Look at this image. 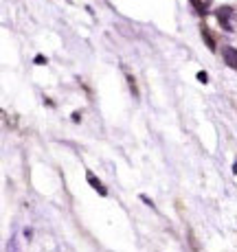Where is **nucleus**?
Masks as SVG:
<instances>
[{"mask_svg": "<svg viewBox=\"0 0 237 252\" xmlns=\"http://www.w3.org/2000/svg\"><path fill=\"white\" fill-rule=\"evenodd\" d=\"M222 57H224V62H226V66H229V68L237 70V48H233V46L222 48Z\"/></svg>", "mask_w": 237, "mask_h": 252, "instance_id": "f257e3e1", "label": "nucleus"}, {"mask_svg": "<svg viewBox=\"0 0 237 252\" xmlns=\"http://www.w3.org/2000/svg\"><path fill=\"white\" fill-rule=\"evenodd\" d=\"M200 33H202V40H204V44L209 46V51H215V48H217L215 35H213V31H211V29L206 27L204 22H202V27H200Z\"/></svg>", "mask_w": 237, "mask_h": 252, "instance_id": "f03ea898", "label": "nucleus"}, {"mask_svg": "<svg viewBox=\"0 0 237 252\" xmlns=\"http://www.w3.org/2000/svg\"><path fill=\"white\" fill-rule=\"evenodd\" d=\"M215 16H217V20H220L222 27H224L226 31H231V22H229V18L233 16V9H231V7H220V9L215 11Z\"/></svg>", "mask_w": 237, "mask_h": 252, "instance_id": "7ed1b4c3", "label": "nucleus"}, {"mask_svg": "<svg viewBox=\"0 0 237 252\" xmlns=\"http://www.w3.org/2000/svg\"><path fill=\"white\" fill-rule=\"evenodd\" d=\"M86 178H88V184L95 189L97 193H99V195H103V197L108 195V189H105V184L101 182V180H97V176H95L93 171H86Z\"/></svg>", "mask_w": 237, "mask_h": 252, "instance_id": "20e7f679", "label": "nucleus"}, {"mask_svg": "<svg viewBox=\"0 0 237 252\" xmlns=\"http://www.w3.org/2000/svg\"><path fill=\"white\" fill-rule=\"evenodd\" d=\"M125 79H128V86H130V92L134 94V99H138V88H136V79L132 77V72L125 70Z\"/></svg>", "mask_w": 237, "mask_h": 252, "instance_id": "39448f33", "label": "nucleus"}, {"mask_svg": "<svg viewBox=\"0 0 237 252\" xmlns=\"http://www.w3.org/2000/svg\"><path fill=\"white\" fill-rule=\"evenodd\" d=\"M191 4H193V9L198 11V16H202V18H204L206 11H209V7H206L204 0H191Z\"/></svg>", "mask_w": 237, "mask_h": 252, "instance_id": "423d86ee", "label": "nucleus"}, {"mask_svg": "<svg viewBox=\"0 0 237 252\" xmlns=\"http://www.w3.org/2000/svg\"><path fill=\"white\" fill-rule=\"evenodd\" d=\"M187 237H189V244H191V250L193 252H198L200 250V244H198V239H196V235H193V230L187 226Z\"/></svg>", "mask_w": 237, "mask_h": 252, "instance_id": "0eeeda50", "label": "nucleus"}, {"mask_svg": "<svg viewBox=\"0 0 237 252\" xmlns=\"http://www.w3.org/2000/svg\"><path fill=\"white\" fill-rule=\"evenodd\" d=\"M198 79L204 81V84H206V81H209V75H206V72H198Z\"/></svg>", "mask_w": 237, "mask_h": 252, "instance_id": "6e6552de", "label": "nucleus"}]
</instances>
